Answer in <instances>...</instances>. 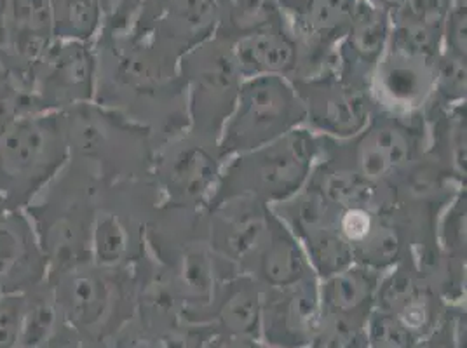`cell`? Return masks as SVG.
<instances>
[{
    "mask_svg": "<svg viewBox=\"0 0 467 348\" xmlns=\"http://www.w3.org/2000/svg\"><path fill=\"white\" fill-rule=\"evenodd\" d=\"M216 11L214 37L231 44L262 30L290 26L277 0H216Z\"/></svg>",
    "mask_w": 467,
    "mask_h": 348,
    "instance_id": "cell-21",
    "label": "cell"
},
{
    "mask_svg": "<svg viewBox=\"0 0 467 348\" xmlns=\"http://www.w3.org/2000/svg\"><path fill=\"white\" fill-rule=\"evenodd\" d=\"M70 157L59 110L16 117L0 128V199L21 210L58 176Z\"/></svg>",
    "mask_w": 467,
    "mask_h": 348,
    "instance_id": "cell-2",
    "label": "cell"
},
{
    "mask_svg": "<svg viewBox=\"0 0 467 348\" xmlns=\"http://www.w3.org/2000/svg\"><path fill=\"white\" fill-rule=\"evenodd\" d=\"M55 40L91 42L103 26L98 0H49Z\"/></svg>",
    "mask_w": 467,
    "mask_h": 348,
    "instance_id": "cell-25",
    "label": "cell"
},
{
    "mask_svg": "<svg viewBox=\"0 0 467 348\" xmlns=\"http://www.w3.org/2000/svg\"><path fill=\"white\" fill-rule=\"evenodd\" d=\"M319 281L262 292L260 338L269 348H309L321 324Z\"/></svg>",
    "mask_w": 467,
    "mask_h": 348,
    "instance_id": "cell-9",
    "label": "cell"
},
{
    "mask_svg": "<svg viewBox=\"0 0 467 348\" xmlns=\"http://www.w3.org/2000/svg\"><path fill=\"white\" fill-rule=\"evenodd\" d=\"M295 237L306 252L317 281L328 279L338 271H346L354 263L352 250L348 241L338 232L337 221L317 225Z\"/></svg>",
    "mask_w": 467,
    "mask_h": 348,
    "instance_id": "cell-23",
    "label": "cell"
},
{
    "mask_svg": "<svg viewBox=\"0 0 467 348\" xmlns=\"http://www.w3.org/2000/svg\"><path fill=\"white\" fill-rule=\"evenodd\" d=\"M434 61L388 49L371 77L373 107L394 114H417L432 97Z\"/></svg>",
    "mask_w": 467,
    "mask_h": 348,
    "instance_id": "cell-11",
    "label": "cell"
},
{
    "mask_svg": "<svg viewBox=\"0 0 467 348\" xmlns=\"http://www.w3.org/2000/svg\"><path fill=\"white\" fill-rule=\"evenodd\" d=\"M388 49L415 58L436 59L443 49V30L390 18Z\"/></svg>",
    "mask_w": 467,
    "mask_h": 348,
    "instance_id": "cell-28",
    "label": "cell"
},
{
    "mask_svg": "<svg viewBox=\"0 0 467 348\" xmlns=\"http://www.w3.org/2000/svg\"><path fill=\"white\" fill-rule=\"evenodd\" d=\"M293 87L306 107V128L330 139H350L370 120V93L338 76V70L307 78H293Z\"/></svg>",
    "mask_w": 467,
    "mask_h": 348,
    "instance_id": "cell-6",
    "label": "cell"
},
{
    "mask_svg": "<svg viewBox=\"0 0 467 348\" xmlns=\"http://www.w3.org/2000/svg\"><path fill=\"white\" fill-rule=\"evenodd\" d=\"M254 348H267V347H264V345H260V343H256V342H254Z\"/></svg>",
    "mask_w": 467,
    "mask_h": 348,
    "instance_id": "cell-39",
    "label": "cell"
},
{
    "mask_svg": "<svg viewBox=\"0 0 467 348\" xmlns=\"http://www.w3.org/2000/svg\"><path fill=\"white\" fill-rule=\"evenodd\" d=\"M356 4L358 0H304L290 21L298 46L335 51L349 30Z\"/></svg>",
    "mask_w": 467,
    "mask_h": 348,
    "instance_id": "cell-19",
    "label": "cell"
},
{
    "mask_svg": "<svg viewBox=\"0 0 467 348\" xmlns=\"http://www.w3.org/2000/svg\"><path fill=\"white\" fill-rule=\"evenodd\" d=\"M7 20H9V0H0V49L7 44Z\"/></svg>",
    "mask_w": 467,
    "mask_h": 348,
    "instance_id": "cell-36",
    "label": "cell"
},
{
    "mask_svg": "<svg viewBox=\"0 0 467 348\" xmlns=\"http://www.w3.org/2000/svg\"><path fill=\"white\" fill-rule=\"evenodd\" d=\"M409 239L394 210L380 211L368 235L352 248L354 263L384 273L403 261Z\"/></svg>",
    "mask_w": 467,
    "mask_h": 348,
    "instance_id": "cell-22",
    "label": "cell"
},
{
    "mask_svg": "<svg viewBox=\"0 0 467 348\" xmlns=\"http://www.w3.org/2000/svg\"><path fill=\"white\" fill-rule=\"evenodd\" d=\"M451 0H403V4L390 15L392 20L420 23L431 28L443 30Z\"/></svg>",
    "mask_w": 467,
    "mask_h": 348,
    "instance_id": "cell-31",
    "label": "cell"
},
{
    "mask_svg": "<svg viewBox=\"0 0 467 348\" xmlns=\"http://www.w3.org/2000/svg\"><path fill=\"white\" fill-rule=\"evenodd\" d=\"M97 70L91 42L55 40L32 68V77H37L34 95L46 110L89 103L95 95Z\"/></svg>",
    "mask_w": 467,
    "mask_h": 348,
    "instance_id": "cell-8",
    "label": "cell"
},
{
    "mask_svg": "<svg viewBox=\"0 0 467 348\" xmlns=\"http://www.w3.org/2000/svg\"><path fill=\"white\" fill-rule=\"evenodd\" d=\"M262 286L248 273H235L216 281L213 321L223 334L258 340L262 328Z\"/></svg>",
    "mask_w": 467,
    "mask_h": 348,
    "instance_id": "cell-17",
    "label": "cell"
},
{
    "mask_svg": "<svg viewBox=\"0 0 467 348\" xmlns=\"http://www.w3.org/2000/svg\"><path fill=\"white\" fill-rule=\"evenodd\" d=\"M47 271L39 235L20 210L0 214V288L20 290L39 282Z\"/></svg>",
    "mask_w": 467,
    "mask_h": 348,
    "instance_id": "cell-14",
    "label": "cell"
},
{
    "mask_svg": "<svg viewBox=\"0 0 467 348\" xmlns=\"http://www.w3.org/2000/svg\"><path fill=\"white\" fill-rule=\"evenodd\" d=\"M419 338L394 313L371 310L367 321L368 348H413Z\"/></svg>",
    "mask_w": 467,
    "mask_h": 348,
    "instance_id": "cell-30",
    "label": "cell"
},
{
    "mask_svg": "<svg viewBox=\"0 0 467 348\" xmlns=\"http://www.w3.org/2000/svg\"><path fill=\"white\" fill-rule=\"evenodd\" d=\"M61 294L70 313L84 324L95 322L110 300L107 281L88 265L61 275Z\"/></svg>",
    "mask_w": 467,
    "mask_h": 348,
    "instance_id": "cell-24",
    "label": "cell"
},
{
    "mask_svg": "<svg viewBox=\"0 0 467 348\" xmlns=\"http://www.w3.org/2000/svg\"><path fill=\"white\" fill-rule=\"evenodd\" d=\"M307 185L340 211L352 208L386 211L394 208L388 185L373 183L352 168L330 159L316 162Z\"/></svg>",
    "mask_w": 467,
    "mask_h": 348,
    "instance_id": "cell-16",
    "label": "cell"
},
{
    "mask_svg": "<svg viewBox=\"0 0 467 348\" xmlns=\"http://www.w3.org/2000/svg\"><path fill=\"white\" fill-rule=\"evenodd\" d=\"M216 25V0H171L147 37L162 58L178 67L183 55L214 37Z\"/></svg>",
    "mask_w": 467,
    "mask_h": 348,
    "instance_id": "cell-13",
    "label": "cell"
},
{
    "mask_svg": "<svg viewBox=\"0 0 467 348\" xmlns=\"http://www.w3.org/2000/svg\"><path fill=\"white\" fill-rule=\"evenodd\" d=\"M371 4H375V5H379V7H382V9H386L388 13H394V11H398V7L403 4V0H370Z\"/></svg>",
    "mask_w": 467,
    "mask_h": 348,
    "instance_id": "cell-37",
    "label": "cell"
},
{
    "mask_svg": "<svg viewBox=\"0 0 467 348\" xmlns=\"http://www.w3.org/2000/svg\"><path fill=\"white\" fill-rule=\"evenodd\" d=\"M319 159V136L306 126L256 150L223 162L220 181L206 210L248 197L269 208L302 192Z\"/></svg>",
    "mask_w": 467,
    "mask_h": 348,
    "instance_id": "cell-1",
    "label": "cell"
},
{
    "mask_svg": "<svg viewBox=\"0 0 467 348\" xmlns=\"http://www.w3.org/2000/svg\"><path fill=\"white\" fill-rule=\"evenodd\" d=\"M436 244L447 263L466 265V190L461 189L448 200L436 225Z\"/></svg>",
    "mask_w": 467,
    "mask_h": 348,
    "instance_id": "cell-27",
    "label": "cell"
},
{
    "mask_svg": "<svg viewBox=\"0 0 467 348\" xmlns=\"http://www.w3.org/2000/svg\"><path fill=\"white\" fill-rule=\"evenodd\" d=\"M206 348H254V342L231 334H222L216 340H212Z\"/></svg>",
    "mask_w": 467,
    "mask_h": 348,
    "instance_id": "cell-35",
    "label": "cell"
},
{
    "mask_svg": "<svg viewBox=\"0 0 467 348\" xmlns=\"http://www.w3.org/2000/svg\"><path fill=\"white\" fill-rule=\"evenodd\" d=\"M7 210H9V208H7L5 202L0 199V214L4 213V211H7Z\"/></svg>",
    "mask_w": 467,
    "mask_h": 348,
    "instance_id": "cell-38",
    "label": "cell"
},
{
    "mask_svg": "<svg viewBox=\"0 0 467 348\" xmlns=\"http://www.w3.org/2000/svg\"><path fill=\"white\" fill-rule=\"evenodd\" d=\"M306 126V107L292 80L279 76L244 78L227 117L216 152L222 162L273 143Z\"/></svg>",
    "mask_w": 467,
    "mask_h": 348,
    "instance_id": "cell-3",
    "label": "cell"
},
{
    "mask_svg": "<svg viewBox=\"0 0 467 348\" xmlns=\"http://www.w3.org/2000/svg\"><path fill=\"white\" fill-rule=\"evenodd\" d=\"M455 329L450 321L440 322L436 328L429 333L428 336L422 338V342H417L413 348H455V343H461Z\"/></svg>",
    "mask_w": 467,
    "mask_h": 348,
    "instance_id": "cell-34",
    "label": "cell"
},
{
    "mask_svg": "<svg viewBox=\"0 0 467 348\" xmlns=\"http://www.w3.org/2000/svg\"><path fill=\"white\" fill-rule=\"evenodd\" d=\"M417 114H394L373 107L370 120L359 135L350 139H337L349 162L333 160L352 168L373 183L388 185L424 157L426 129L417 126Z\"/></svg>",
    "mask_w": 467,
    "mask_h": 348,
    "instance_id": "cell-5",
    "label": "cell"
},
{
    "mask_svg": "<svg viewBox=\"0 0 467 348\" xmlns=\"http://www.w3.org/2000/svg\"><path fill=\"white\" fill-rule=\"evenodd\" d=\"M244 273L252 275L264 290L288 288L316 277L298 239L273 210L264 244Z\"/></svg>",
    "mask_w": 467,
    "mask_h": 348,
    "instance_id": "cell-15",
    "label": "cell"
},
{
    "mask_svg": "<svg viewBox=\"0 0 467 348\" xmlns=\"http://www.w3.org/2000/svg\"><path fill=\"white\" fill-rule=\"evenodd\" d=\"M390 36V13L358 0L349 30L337 46L338 76L370 93V82L377 65L388 51Z\"/></svg>",
    "mask_w": 467,
    "mask_h": 348,
    "instance_id": "cell-12",
    "label": "cell"
},
{
    "mask_svg": "<svg viewBox=\"0 0 467 348\" xmlns=\"http://www.w3.org/2000/svg\"><path fill=\"white\" fill-rule=\"evenodd\" d=\"M131 233L126 223L114 213L101 211L93 216L91 260L99 269H114L126 261Z\"/></svg>",
    "mask_w": 467,
    "mask_h": 348,
    "instance_id": "cell-26",
    "label": "cell"
},
{
    "mask_svg": "<svg viewBox=\"0 0 467 348\" xmlns=\"http://www.w3.org/2000/svg\"><path fill=\"white\" fill-rule=\"evenodd\" d=\"M380 275L368 267L352 263L346 271L319 281L321 313H335L367 322L371 310L375 309Z\"/></svg>",
    "mask_w": 467,
    "mask_h": 348,
    "instance_id": "cell-20",
    "label": "cell"
},
{
    "mask_svg": "<svg viewBox=\"0 0 467 348\" xmlns=\"http://www.w3.org/2000/svg\"><path fill=\"white\" fill-rule=\"evenodd\" d=\"M171 0H140V15H138L135 34L149 36L157 18L164 13Z\"/></svg>",
    "mask_w": 467,
    "mask_h": 348,
    "instance_id": "cell-33",
    "label": "cell"
},
{
    "mask_svg": "<svg viewBox=\"0 0 467 348\" xmlns=\"http://www.w3.org/2000/svg\"><path fill=\"white\" fill-rule=\"evenodd\" d=\"M233 53L243 80L262 76L290 78L298 65V40L292 26L269 28L234 42Z\"/></svg>",
    "mask_w": 467,
    "mask_h": 348,
    "instance_id": "cell-18",
    "label": "cell"
},
{
    "mask_svg": "<svg viewBox=\"0 0 467 348\" xmlns=\"http://www.w3.org/2000/svg\"><path fill=\"white\" fill-rule=\"evenodd\" d=\"M222 166L216 147L194 136L187 135L171 145L157 164V183L166 195L168 206L206 210L216 192Z\"/></svg>",
    "mask_w": 467,
    "mask_h": 348,
    "instance_id": "cell-7",
    "label": "cell"
},
{
    "mask_svg": "<svg viewBox=\"0 0 467 348\" xmlns=\"http://www.w3.org/2000/svg\"><path fill=\"white\" fill-rule=\"evenodd\" d=\"M466 58L443 51L434 61V89L431 99L453 107L466 103Z\"/></svg>",
    "mask_w": 467,
    "mask_h": 348,
    "instance_id": "cell-29",
    "label": "cell"
},
{
    "mask_svg": "<svg viewBox=\"0 0 467 348\" xmlns=\"http://www.w3.org/2000/svg\"><path fill=\"white\" fill-rule=\"evenodd\" d=\"M178 76L187 97V135L216 147L243 84L233 44L218 37L202 42L180 58Z\"/></svg>",
    "mask_w": 467,
    "mask_h": 348,
    "instance_id": "cell-4",
    "label": "cell"
},
{
    "mask_svg": "<svg viewBox=\"0 0 467 348\" xmlns=\"http://www.w3.org/2000/svg\"><path fill=\"white\" fill-rule=\"evenodd\" d=\"M271 208L248 197L225 200L206 210L208 246L214 258L246 271L264 244Z\"/></svg>",
    "mask_w": 467,
    "mask_h": 348,
    "instance_id": "cell-10",
    "label": "cell"
},
{
    "mask_svg": "<svg viewBox=\"0 0 467 348\" xmlns=\"http://www.w3.org/2000/svg\"><path fill=\"white\" fill-rule=\"evenodd\" d=\"M466 0H451V7L443 25V51L467 58Z\"/></svg>",
    "mask_w": 467,
    "mask_h": 348,
    "instance_id": "cell-32",
    "label": "cell"
},
{
    "mask_svg": "<svg viewBox=\"0 0 467 348\" xmlns=\"http://www.w3.org/2000/svg\"><path fill=\"white\" fill-rule=\"evenodd\" d=\"M309 348H312V347H309Z\"/></svg>",
    "mask_w": 467,
    "mask_h": 348,
    "instance_id": "cell-40",
    "label": "cell"
}]
</instances>
